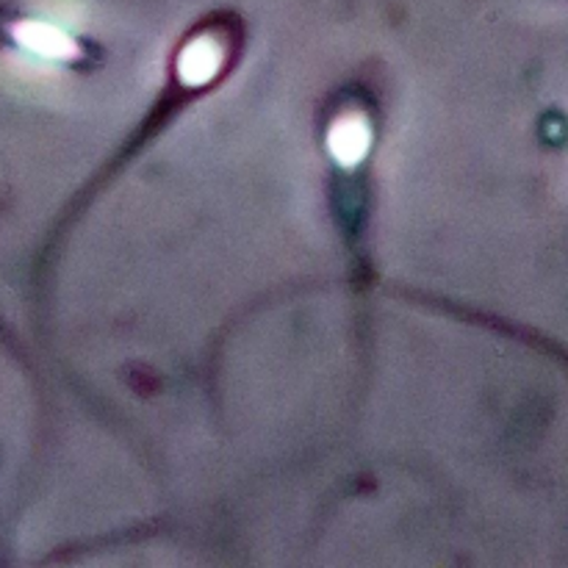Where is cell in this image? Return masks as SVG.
I'll use <instances>...</instances> for the list:
<instances>
[{
    "mask_svg": "<svg viewBox=\"0 0 568 568\" xmlns=\"http://www.w3.org/2000/svg\"><path fill=\"white\" fill-rule=\"evenodd\" d=\"M14 39L22 50L48 61H70L78 55L75 39L48 22H20L14 26Z\"/></svg>",
    "mask_w": 568,
    "mask_h": 568,
    "instance_id": "1",
    "label": "cell"
},
{
    "mask_svg": "<svg viewBox=\"0 0 568 568\" xmlns=\"http://www.w3.org/2000/svg\"><path fill=\"white\" fill-rule=\"evenodd\" d=\"M222 67V50L211 37L192 39L178 55V78L183 87H205Z\"/></svg>",
    "mask_w": 568,
    "mask_h": 568,
    "instance_id": "2",
    "label": "cell"
},
{
    "mask_svg": "<svg viewBox=\"0 0 568 568\" xmlns=\"http://www.w3.org/2000/svg\"><path fill=\"white\" fill-rule=\"evenodd\" d=\"M369 125L361 116H342L327 133V148H331V155L338 164L355 166L358 161H364L366 150H369Z\"/></svg>",
    "mask_w": 568,
    "mask_h": 568,
    "instance_id": "3",
    "label": "cell"
}]
</instances>
